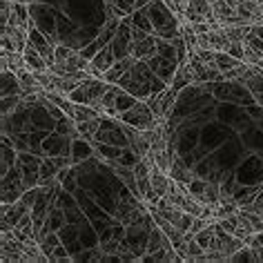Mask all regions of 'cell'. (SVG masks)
I'll list each match as a JSON object with an SVG mask.
<instances>
[{
	"instance_id": "obj_5",
	"label": "cell",
	"mask_w": 263,
	"mask_h": 263,
	"mask_svg": "<svg viewBox=\"0 0 263 263\" xmlns=\"http://www.w3.org/2000/svg\"><path fill=\"white\" fill-rule=\"evenodd\" d=\"M69 161L67 159H45L41 161V181L38 185H51V179L61 167H67Z\"/></svg>"
},
{
	"instance_id": "obj_4",
	"label": "cell",
	"mask_w": 263,
	"mask_h": 263,
	"mask_svg": "<svg viewBox=\"0 0 263 263\" xmlns=\"http://www.w3.org/2000/svg\"><path fill=\"white\" fill-rule=\"evenodd\" d=\"M118 96H121V89H118V85H109L107 91H105L103 98H101L98 111H101L103 116H114V118H118V114H121V109H118Z\"/></svg>"
},
{
	"instance_id": "obj_17",
	"label": "cell",
	"mask_w": 263,
	"mask_h": 263,
	"mask_svg": "<svg viewBox=\"0 0 263 263\" xmlns=\"http://www.w3.org/2000/svg\"><path fill=\"white\" fill-rule=\"evenodd\" d=\"M21 98H23L21 94L18 96H3V116H9V111H16Z\"/></svg>"
},
{
	"instance_id": "obj_20",
	"label": "cell",
	"mask_w": 263,
	"mask_h": 263,
	"mask_svg": "<svg viewBox=\"0 0 263 263\" xmlns=\"http://www.w3.org/2000/svg\"><path fill=\"white\" fill-rule=\"evenodd\" d=\"M254 252H256V261H263V246L254 248Z\"/></svg>"
},
{
	"instance_id": "obj_3",
	"label": "cell",
	"mask_w": 263,
	"mask_h": 263,
	"mask_svg": "<svg viewBox=\"0 0 263 263\" xmlns=\"http://www.w3.org/2000/svg\"><path fill=\"white\" fill-rule=\"evenodd\" d=\"M159 54V38L154 34H141V31H134V38H132V56L136 61H149Z\"/></svg>"
},
{
	"instance_id": "obj_6",
	"label": "cell",
	"mask_w": 263,
	"mask_h": 263,
	"mask_svg": "<svg viewBox=\"0 0 263 263\" xmlns=\"http://www.w3.org/2000/svg\"><path fill=\"white\" fill-rule=\"evenodd\" d=\"M23 56H25V63H27V69H31V71H45V69H49V63L43 58V54L36 49L34 43H29L27 47H25Z\"/></svg>"
},
{
	"instance_id": "obj_19",
	"label": "cell",
	"mask_w": 263,
	"mask_h": 263,
	"mask_svg": "<svg viewBox=\"0 0 263 263\" xmlns=\"http://www.w3.org/2000/svg\"><path fill=\"white\" fill-rule=\"evenodd\" d=\"M51 261H69V254L65 252L63 246H56L54 252H51Z\"/></svg>"
},
{
	"instance_id": "obj_14",
	"label": "cell",
	"mask_w": 263,
	"mask_h": 263,
	"mask_svg": "<svg viewBox=\"0 0 263 263\" xmlns=\"http://www.w3.org/2000/svg\"><path fill=\"white\" fill-rule=\"evenodd\" d=\"M194 239L201 243L203 250H212L214 248V241H216V223H210V226H205L199 234L194 236Z\"/></svg>"
},
{
	"instance_id": "obj_12",
	"label": "cell",
	"mask_w": 263,
	"mask_h": 263,
	"mask_svg": "<svg viewBox=\"0 0 263 263\" xmlns=\"http://www.w3.org/2000/svg\"><path fill=\"white\" fill-rule=\"evenodd\" d=\"M114 61H116V56H114L111 45H109V47H103L101 51H96V56H91V65L98 67L101 71H107L111 65H114Z\"/></svg>"
},
{
	"instance_id": "obj_15",
	"label": "cell",
	"mask_w": 263,
	"mask_h": 263,
	"mask_svg": "<svg viewBox=\"0 0 263 263\" xmlns=\"http://www.w3.org/2000/svg\"><path fill=\"white\" fill-rule=\"evenodd\" d=\"M221 199V190H219V183L216 181H208V187H205V196H203V205H216Z\"/></svg>"
},
{
	"instance_id": "obj_16",
	"label": "cell",
	"mask_w": 263,
	"mask_h": 263,
	"mask_svg": "<svg viewBox=\"0 0 263 263\" xmlns=\"http://www.w3.org/2000/svg\"><path fill=\"white\" fill-rule=\"evenodd\" d=\"M205 187H208V181L199 179V176H194V179L187 183V190H190V194H192L196 201H201V203H203V196H205Z\"/></svg>"
},
{
	"instance_id": "obj_10",
	"label": "cell",
	"mask_w": 263,
	"mask_h": 263,
	"mask_svg": "<svg viewBox=\"0 0 263 263\" xmlns=\"http://www.w3.org/2000/svg\"><path fill=\"white\" fill-rule=\"evenodd\" d=\"M170 176H172L174 181H179V183H190L194 179V172L190 170V163H183L179 156L172 161V170H170Z\"/></svg>"
},
{
	"instance_id": "obj_9",
	"label": "cell",
	"mask_w": 263,
	"mask_h": 263,
	"mask_svg": "<svg viewBox=\"0 0 263 263\" xmlns=\"http://www.w3.org/2000/svg\"><path fill=\"white\" fill-rule=\"evenodd\" d=\"M3 69H11L14 74L27 69V63H25V56L21 51H5L3 49Z\"/></svg>"
},
{
	"instance_id": "obj_1",
	"label": "cell",
	"mask_w": 263,
	"mask_h": 263,
	"mask_svg": "<svg viewBox=\"0 0 263 263\" xmlns=\"http://www.w3.org/2000/svg\"><path fill=\"white\" fill-rule=\"evenodd\" d=\"M109 83L107 81H98V78H87V81L78 83V87L71 91L69 98L74 103H85V105H91V107L98 109V105H101V98L103 94L107 91Z\"/></svg>"
},
{
	"instance_id": "obj_8",
	"label": "cell",
	"mask_w": 263,
	"mask_h": 263,
	"mask_svg": "<svg viewBox=\"0 0 263 263\" xmlns=\"http://www.w3.org/2000/svg\"><path fill=\"white\" fill-rule=\"evenodd\" d=\"M71 118L76 123H85V121H94V118H103V114L96 107H91V105L74 103L71 105Z\"/></svg>"
},
{
	"instance_id": "obj_18",
	"label": "cell",
	"mask_w": 263,
	"mask_h": 263,
	"mask_svg": "<svg viewBox=\"0 0 263 263\" xmlns=\"http://www.w3.org/2000/svg\"><path fill=\"white\" fill-rule=\"evenodd\" d=\"M74 54L71 47H65V45H56V54H54V65H63L67 58Z\"/></svg>"
},
{
	"instance_id": "obj_13",
	"label": "cell",
	"mask_w": 263,
	"mask_h": 263,
	"mask_svg": "<svg viewBox=\"0 0 263 263\" xmlns=\"http://www.w3.org/2000/svg\"><path fill=\"white\" fill-rule=\"evenodd\" d=\"M214 63H216V67L221 69V74H226V71L236 69L243 61L234 58L232 54H228V51H214Z\"/></svg>"
},
{
	"instance_id": "obj_11",
	"label": "cell",
	"mask_w": 263,
	"mask_h": 263,
	"mask_svg": "<svg viewBox=\"0 0 263 263\" xmlns=\"http://www.w3.org/2000/svg\"><path fill=\"white\" fill-rule=\"evenodd\" d=\"M23 96V87H21V81L14 71L9 69H3V96Z\"/></svg>"
},
{
	"instance_id": "obj_21",
	"label": "cell",
	"mask_w": 263,
	"mask_h": 263,
	"mask_svg": "<svg viewBox=\"0 0 263 263\" xmlns=\"http://www.w3.org/2000/svg\"><path fill=\"white\" fill-rule=\"evenodd\" d=\"M14 3H21V5H27L29 0H14Z\"/></svg>"
},
{
	"instance_id": "obj_7",
	"label": "cell",
	"mask_w": 263,
	"mask_h": 263,
	"mask_svg": "<svg viewBox=\"0 0 263 263\" xmlns=\"http://www.w3.org/2000/svg\"><path fill=\"white\" fill-rule=\"evenodd\" d=\"M192 81H196V76H194V69H192V65L190 63H185L183 61L179 67H176V71H174V76H172V87L179 91V89H183V87H187Z\"/></svg>"
},
{
	"instance_id": "obj_2",
	"label": "cell",
	"mask_w": 263,
	"mask_h": 263,
	"mask_svg": "<svg viewBox=\"0 0 263 263\" xmlns=\"http://www.w3.org/2000/svg\"><path fill=\"white\" fill-rule=\"evenodd\" d=\"M118 121L127 123L136 129H147L156 123V116H154V109L149 107V103H134L129 109L118 114Z\"/></svg>"
}]
</instances>
